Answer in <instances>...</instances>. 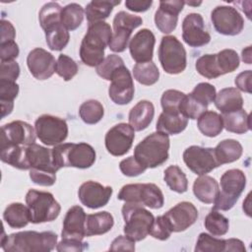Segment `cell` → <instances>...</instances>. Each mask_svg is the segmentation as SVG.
I'll use <instances>...</instances> for the list:
<instances>
[{
	"label": "cell",
	"instance_id": "obj_59",
	"mask_svg": "<svg viewBox=\"0 0 252 252\" xmlns=\"http://www.w3.org/2000/svg\"><path fill=\"white\" fill-rule=\"evenodd\" d=\"M251 78H252L251 70H246L237 75V77L234 80V84L238 90L250 94L251 93Z\"/></svg>",
	"mask_w": 252,
	"mask_h": 252
},
{
	"label": "cell",
	"instance_id": "obj_54",
	"mask_svg": "<svg viewBox=\"0 0 252 252\" xmlns=\"http://www.w3.org/2000/svg\"><path fill=\"white\" fill-rule=\"evenodd\" d=\"M19 94V85L14 81L0 80V103H14V99Z\"/></svg>",
	"mask_w": 252,
	"mask_h": 252
},
{
	"label": "cell",
	"instance_id": "obj_32",
	"mask_svg": "<svg viewBox=\"0 0 252 252\" xmlns=\"http://www.w3.org/2000/svg\"><path fill=\"white\" fill-rule=\"evenodd\" d=\"M3 219L12 228H22L31 222L30 210L22 203H12L6 207Z\"/></svg>",
	"mask_w": 252,
	"mask_h": 252
},
{
	"label": "cell",
	"instance_id": "obj_24",
	"mask_svg": "<svg viewBox=\"0 0 252 252\" xmlns=\"http://www.w3.org/2000/svg\"><path fill=\"white\" fill-rule=\"evenodd\" d=\"M26 158L30 169L36 168L51 170L54 172L58 171L53 162L52 149L50 150L34 143L27 147Z\"/></svg>",
	"mask_w": 252,
	"mask_h": 252
},
{
	"label": "cell",
	"instance_id": "obj_34",
	"mask_svg": "<svg viewBox=\"0 0 252 252\" xmlns=\"http://www.w3.org/2000/svg\"><path fill=\"white\" fill-rule=\"evenodd\" d=\"M197 119L198 129L207 137H217L223 129L221 115L215 111L206 110Z\"/></svg>",
	"mask_w": 252,
	"mask_h": 252
},
{
	"label": "cell",
	"instance_id": "obj_57",
	"mask_svg": "<svg viewBox=\"0 0 252 252\" xmlns=\"http://www.w3.org/2000/svg\"><path fill=\"white\" fill-rule=\"evenodd\" d=\"M19 53H20L19 46L14 40L0 43L1 61H12L19 56Z\"/></svg>",
	"mask_w": 252,
	"mask_h": 252
},
{
	"label": "cell",
	"instance_id": "obj_43",
	"mask_svg": "<svg viewBox=\"0 0 252 252\" xmlns=\"http://www.w3.org/2000/svg\"><path fill=\"white\" fill-rule=\"evenodd\" d=\"M197 72L208 79H216L221 76L216 54H204L199 57L195 64Z\"/></svg>",
	"mask_w": 252,
	"mask_h": 252
},
{
	"label": "cell",
	"instance_id": "obj_28",
	"mask_svg": "<svg viewBox=\"0 0 252 252\" xmlns=\"http://www.w3.org/2000/svg\"><path fill=\"white\" fill-rule=\"evenodd\" d=\"M114 224L113 217L108 212H99L87 215L85 233L86 236L100 235L108 232Z\"/></svg>",
	"mask_w": 252,
	"mask_h": 252
},
{
	"label": "cell",
	"instance_id": "obj_14",
	"mask_svg": "<svg viewBox=\"0 0 252 252\" xmlns=\"http://www.w3.org/2000/svg\"><path fill=\"white\" fill-rule=\"evenodd\" d=\"M110 81L111 84L108 88L109 98L119 105L129 103L134 97L135 88L131 73L125 65L114 71Z\"/></svg>",
	"mask_w": 252,
	"mask_h": 252
},
{
	"label": "cell",
	"instance_id": "obj_20",
	"mask_svg": "<svg viewBox=\"0 0 252 252\" xmlns=\"http://www.w3.org/2000/svg\"><path fill=\"white\" fill-rule=\"evenodd\" d=\"M112 191L110 186H103L96 181L89 180L80 186L78 197L84 206L90 209H98L108 203Z\"/></svg>",
	"mask_w": 252,
	"mask_h": 252
},
{
	"label": "cell",
	"instance_id": "obj_52",
	"mask_svg": "<svg viewBox=\"0 0 252 252\" xmlns=\"http://www.w3.org/2000/svg\"><path fill=\"white\" fill-rule=\"evenodd\" d=\"M119 168H120V171L124 175L130 176V177L138 176V175L144 173L147 169L143 164H141L134 158V156L133 157H128V158L122 159L119 163Z\"/></svg>",
	"mask_w": 252,
	"mask_h": 252
},
{
	"label": "cell",
	"instance_id": "obj_31",
	"mask_svg": "<svg viewBox=\"0 0 252 252\" xmlns=\"http://www.w3.org/2000/svg\"><path fill=\"white\" fill-rule=\"evenodd\" d=\"M221 118L223 128L228 132L244 134L251 129L250 114H248L244 109L224 113L221 115Z\"/></svg>",
	"mask_w": 252,
	"mask_h": 252
},
{
	"label": "cell",
	"instance_id": "obj_56",
	"mask_svg": "<svg viewBox=\"0 0 252 252\" xmlns=\"http://www.w3.org/2000/svg\"><path fill=\"white\" fill-rule=\"evenodd\" d=\"M88 249V243L82 242V240L73 239V238H62V240L56 245V250L59 252L62 251H84Z\"/></svg>",
	"mask_w": 252,
	"mask_h": 252
},
{
	"label": "cell",
	"instance_id": "obj_11",
	"mask_svg": "<svg viewBox=\"0 0 252 252\" xmlns=\"http://www.w3.org/2000/svg\"><path fill=\"white\" fill-rule=\"evenodd\" d=\"M143 20L139 16L127 12H118L113 19L112 37L109 42V48L113 52H123L129 42L132 31L141 26Z\"/></svg>",
	"mask_w": 252,
	"mask_h": 252
},
{
	"label": "cell",
	"instance_id": "obj_62",
	"mask_svg": "<svg viewBox=\"0 0 252 252\" xmlns=\"http://www.w3.org/2000/svg\"><path fill=\"white\" fill-rule=\"evenodd\" d=\"M224 251H239V252H245V246L244 243L236 238H229V239H225V248Z\"/></svg>",
	"mask_w": 252,
	"mask_h": 252
},
{
	"label": "cell",
	"instance_id": "obj_50",
	"mask_svg": "<svg viewBox=\"0 0 252 252\" xmlns=\"http://www.w3.org/2000/svg\"><path fill=\"white\" fill-rule=\"evenodd\" d=\"M189 94L197 101L208 107V105L215 100L217 92L216 88L213 85L204 82L199 83Z\"/></svg>",
	"mask_w": 252,
	"mask_h": 252
},
{
	"label": "cell",
	"instance_id": "obj_21",
	"mask_svg": "<svg viewBox=\"0 0 252 252\" xmlns=\"http://www.w3.org/2000/svg\"><path fill=\"white\" fill-rule=\"evenodd\" d=\"M185 3L181 0L160 1L159 7L155 13V24L159 32L170 33L177 26L178 14L182 11Z\"/></svg>",
	"mask_w": 252,
	"mask_h": 252
},
{
	"label": "cell",
	"instance_id": "obj_10",
	"mask_svg": "<svg viewBox=\"0 0 252 252\" xmlns=\"http://www.w3.org/2000/svg\"><path fill=\"white\" fill-rule=\"evenodd\" d=\"M36 137L46 146L62 144L68 136V125L65 119L43 114L34 122Z\"/></svg>",
	"mask_w": 252,
	"mask_h": 252
},
{
	"label": "cell",
	"instance_id": "obj_30",
	"mask_svg": "<svg viewBox=\"0 0 252 252\" xmlns=\"http://www.w3.org/2000/svg\"><path fill=\"white\" fill-rule=\"evenodd\" d=\"M217 161L220 165L237 160L243 152L241 144L233 139H225L220 142L214 149Z\"/></svg>",
	"mask_w": 252,
	"mask_h": 252
},
{
	"label": "cell",
	"instance_id": "obj_40",
	"mask_svg": "<svg viewBox=\"0 0 252 252\" xmlns=\"http://www.w3.org/2000/svg\"><path fill=\"white\" fill-rule=\"evenodd\" d=\"M166 185L176 193H184L188 189V180L185 173L177 165H169L163 174Z\"/></svg>",
	"mask_w": 252,
	"mask_h": 252
},
{
	"label": "cell",
	"instance_id": "obj_4",
	"mask_svg": "<svg viewBox=\"0 0 252 252\" xmlns=\"http://www.w3.org/2000/svg\"><path fill=\"white\" fill-rule=\"evenodd\" d=\"M168 150V135L157 131L147 136L135 147L134 158L146 168H155L167 160Z\"/></svg>",
	"mask_w": 252,
	"mask_h": 252
},
{
	"label": "cell",
	"instance_id": "obj_26",
	"mask_svg": "<svg viewBox=\"0 0 252 252\" xmlns=\"http://www.w3.org/2000/svg\"><path fill=\"white\" fill-rule=\"evenodd\" d=\"M216 107L222 113H229L242 109L243 98L236 88H224L220 90L215 97Z\"/></svg>",
	"mask_w": 252,
	"mask_h": 252
},
{
	"label": "cell",
	"instance_id": "obj_15",
	"mask_svg": "<svg viewBox=\"0 0 252 252\" xmlns=\"http://www.w3.org/2000/svg\"><path fill=\"white\" fill-rule=\"evenodd\" d=\"M35 129L25 121L16 120L1 128V148L8 146H31L35 142Z\"/></svg>",
	"mask_w": 252,
	"mask_h": 252
},
{
	"label": "cell",
	"instance_id": "obj_2",
	"mask_svg": "<svg viewBox=\"0 0 252 252\" xmlns=\"http://www.w3.org/2000/svg\"><path fill=\"white\" fill-rule=\"evenodd\" d=\"M112 37L110 26L103 22L89 24L87 33L80 46V58L90 67L98 66L104 59V49Z\"/></svg>",
	"mask_w": 252,
	"mask_h": 252
},
{
	"label": "cell",
	"instance_id": "obj_64",
	"mask_svg": "<svg viewBox=\"0 0 252 252\" xmlns=\"http://www.w3.org/2000/svg\"><path fill=\"white\" fill-rule=\"evenodd\" d=\"M184 3L189 6H199L202 4V2H185V1H184Z\"/></svg>",
	"mask_w": 252,
	"mask_h": 252
},
{
	"label": "cell",
	"instance_id": "obj_51",
	"mask_svg": "<svg viewBox=\"0 0 252 252\" xmlns=\"http://www.w3.org/2000/svg\"><path fill=\"white\" fill-rule=\"evenodd\" d=\"M172 230L163 216L157 217L150 228L149 234L158 240H166L169 238Z\"/></svg>",
	"mask_w": 252,
	"mask_h": 252
},
{
	"label": "cell",
	"instance_id": "obj_27",
	"mask_svg": "<svg viewBox=\"0 0 252 252\" xmlns=\"http://www.w3.org/2000/svg\"><path fill=\"white\" fill-rule=\"evenodd\" d=\"M220 191L219 183L209 175H200L193 183V193L196 198L205 204L214 203Z\"/></svg>",
	"mask_w": 252,
	"mask_h": 252
},
{
	"label": "cell",
	"instance_id": "obj_19",
	"mask_svg": "<svg viewBox=\"0 0 252 252\" xmlns=\"http://www.w3.org/2000/svg\"><path fill=\"white\" fill-rule=\"evenodd\" d=\"M54 56L43 48L36 47L30 51L27 57V65L31 74L37 80H46L56 71Z\"/></svg>",
	"mask_w": 252,
	"mask_h": 252
},
{
	"label": "cell",
	"instance_id": "obj_39",
	"mask_svg": "<svg viewBox=\"0 0 252 252\" xmlns=\"http://www.w3.org/2000/svg\"><path fill=\"white\" fill-rule=\"evenodd\" d=\"M44 32L46 44L51 50L60 51L65 48L69 42V31L62 24L45 31Z\"/></svg>",
	"mask_w": 252,
	"mask_h": 252
},
{
	"label": "cell",
	"instance_id": "obj_47",
	"mask_svg": "<svg viewBox=\"0 0 252 252\" xmlns=\"http://www.w3.org/2000/svg\"><path fill=\"white\" fill-rule=\"evenodd\" d=\"M185 94L177 90L165 91L160 98V104L163 112L167 113H180L179 106Z\"/></svg>",
	"mask_w": 252,
	"mask_h": 252
},
{
	"label": "cell",
	"instance_id": "obj_63",
	"mask_svg": "<svg viewBox=\"0 0 252 252\" xmlns=\"http://www.w3.org/2000/svg\"><path fill=\"white\" fill-rule=\"evenodd\" d=\"M242 61L246 64H251V46H247L241 52Z\"/></svg>",
	"mask_w": 252,
	"mask_h": 252
},
{
	"label": "cell",
	"instance_id": "obj_3",
	"mask_svg": "<svg viewBox=\"0 0 252 252\" xmlns=\"http://www.w3.org/2000/svg\"><path fill=\"white\" fill-rule=\"evenodd\" d=\"M53 162L57 170L62 167L89 168L95 161V151L87 143H63L52 149Z\"/></svg>",
	"mask_w": 252,
	"mask_h": 252
},
{
	"label": "cell",
	"instance_id": "obj_37",
	"mask_svg": "<svg viewBox=\"0 0 252 252\" xmlns=\"http://www.w3.org/2000/svg\"><path fill=\"white\" fill-rule=\"evenodd\" d=\"M133 76L138 83L145 86H152L158 81L159 71L153 61L137 63L133 67Z\"/></svg>",
	"mask_w": 252,
	"mask_h": 252
},
{
	"label": "cell",
	"instance_id": "obj_41",
	"mask_svg": "<svg viewBox=\"0 0 252 252\" xmlns=\"http://www.w3.org/2000/svg\"><path fill=\"white\" fill-rule=\"evenodd\" d=\"M204 225L212 235L221 236L228 231L229 221L227 218L219 213L217 210H212L206 216Z\"/></svg>",
	"mask_w": 252,
	"mask_h": 252
},
{
	"label": "cell",
	"instance_id": "obj_38",
	"mask_svg": "<svg viewBox=\"0 0 252 252\" xmlns=\"http://www.w3.org/2000/svg\"><path fill=\"white\" fill-rule=\"evenodd\" d=\"M84 9L77 3H70L62 8L61 23L68 31L78 29L84 20Z\"/></svg>",
	"mask_w": 252,
	"mask_h": 252
},
{
	"label": "cell",
	"instance_id": "obj_25",
	"mask_svg": "<svg viewBox=\"0 0 252 252\" xmlns=\"http://www.w3.org/2000/svg\"><path fill=\"white\" fill-rule=\"evenodd\" d=\"M154 115V104L149 100H140L129 112V125L134 129V131L145 130L151 124Z\"/></svg>",
	"mask_w": 252,
	"mask_h": 252
},
{
	"label": "cell",
	"instance_id": "obj_36",
	"mask_svg": "<svg viewBox=\"0 0 252 252\" xmlns=\"http://www.w3.org/2000/svg\"><path fill=\"white\" fill-rule=\"evenodd\" d=\"M61 6L56 2H48L42 6L38 14L39 24L45 32L61 23Z\"/></svg>",
	"mask_w": 252,
	"mask_h": 252
},
{
	"label": "cell",
	"instance_id": "obj_13",
	"mask_svg": "<svg viewBox=\"0 0 252 252\" xmlns=\"http://www.w3.org/2000/svg\"><path fill=\"white\" fill-rule=\"evenodd\" d=\"M183 160L187 167L198 175H205L220 166L213 148L190 146L183 152Z\"/></svg>",
	"mask_w": 252,
	"mask_h": 252
},
{
	"label": "cell",
	"instance_id": "obj_48",
	"mask_svg": "<svg viewBox=\"0 0 252 252\" xmlns=\"http://www.w3.org/2000/svg\"><path fill=\"white\" fill-rule=\"evenodd\" d=\"M123 65L124 61L120 56L116 54H109L101 61L98 66H96V73L102 79L110 81L114 71Z\"/></svg>",
	"mask_w": 252,
	"mask_h": 252
},
{
	"label": "cell",
	"instance_id": "obj_60",
	"mask_svg": "<svg viewBox=\"0 0 252 252\" xmlns=\"http://www.w3.org/2000/svg\"><path fill=\"white\" fill-rule=\"evenodd\" d=\"M1 26V40L0 43L7 42V41H13L16 37V31L14 26L11 24V22L2 19L0 22Z\"/></svg>",
	"mask_w": 252,
	"mask_h": 252
},
{
	"label": "cell",
	"instance_id": "obj_55",
	"mask_svg": "<svg viewBox=\"0 0 252 252\" xmlns=\"http://www.w3.org/2000/svg\"><path fill=\"white\" fill-rule=\"evenodd\" d=\"M19 75H20V66L15 60L1 61L0 80H8V81L16 82Z\"/></svg>",
	"mask_w": 252,
	"mask_h": 252
},
{
	"label": "cell",
	"instance_id": "obj_53",
	"mask_svg": "<svg viewBox=\"0 0 252 252\" xmlns=\"http://www.w3.org/2000/svg\"><path fill=\"white\" fill-rule=\"evenodd\" d=\"M30 178L34 184L40 186H51L56 181V172L45 169H30Z\"/></svg>",
	"mask_w": 252,
	"mask_h": 252
},
{
	"label": "cell",
	"instance_id": "obj_22",
	"mask_svg": "<svg viewBox=\"0 0 252 252\" xmlns=\"http://www.w3.org/2000/svg\"><path fill=\"white\" fill-rule=\"evenodd\" d=\"M156 37L152 31L148 29L140 30L129 42V51L132 59L137 63L152 61Z\"/></svg>",
	"mask_w": 252,
	"mask_h": 252
},
{
	"label": "cell",
	"instance_id": "obj_18",
	"mask_svg": "<svg viewBox=\"0 0 252 252\" xmlns=\"http://www.w3.org/2000/svg\"><path fill=\"white\" fill-rule=\"evenodd\" d=\"M172 232H180L189 228L198 219L197 208L190 202H180L162 215Z\"/></svg>",
	"mask_w": 252,
	"mask_h": 252
},
{
	"label": "cell",
	"instance_id": "obj_49",
	"mask_svg": "<svg viewBox=\"0 0 252 252\" xmlns=\"http://www.w3.org/2000/svg\"><path fill=\"white\" fill-rule=\"evenodd\" d=\"M58 76H60L64 81L72 80L78 73L77 63L68 55L60 54L56 63V71Z\"/></svg>",
	"mask_w": 252,
	"mask_h": 252
},
{
	"label": "cell",
	"instance_id": "obj_23",
	"mask_svg": "<svg viewBox=\"0 0 252 252\" xmlns=\"http://www.w3.org/2000/svg\"><path fill=\"white\" fill-rule=\"evenodd\" d=\"M87 215L80 206L71 207L64 218L61 231L62 238H73L82 240L85 236V224Z\"/></svg>",
	"mask_w": 252,
	"mask_h": 252
},
{
	"label": "cell",
	"instance_id": "obj_58",
	"mask_svg": "<svg viewBox=\"0 0 252 252\" xmlns=\"http://www.w3.org/2000/svg\"><path fill=\"white\" fill-rule=\"evenodd\" d=\"M109 250L112 251H134L135 250V241L127 235H119L112 242L109 247Z\"/></svg>",
	"mask_w": 252,
	"mask_h": 252
},
{
	"label": "cell",
	"instance_id": "obj_42",
	"mask_svg": "<svg viewBox=\"0 0 252 252\" xmlns=\"http://www.w3.org/2000/svg\"><path fill=\"white\" fill-rule=\"evenodd\" d=\"M104 114L102 104L95 99H89L83 102L79 108L81 119L87 124H95L101 120Z\"/></svg>",
	"mask_w": 252,
	"mask_h": 252
},
{
	"label": "cell",
	"instance_id": "obj_12",
	"mask_svg": "<svg viewBox=\"0 0 252 252\" xmlns=\"http://www.w3.org/2000/svg\"><path fill=\"white\" fill-rule=\"evenodd\" d=\"M215 30L223 35H237L244 28V20L240 13L231 6H217L211 13Z\"/></svg>",
	"mask_w": 252,
	"mask_h": 252
},
{
	"label": "cell",
	"instance_id": "obj_5",
	"mask_svg": "<svg viewBox=\"0 0 252 252\" xmlns=\"http://www.w3.org/2000/svg\"><path fill=\"white\" fill-rule=\"evenodd\" d=\"M121 212L125 222L123 227L125 235L134 241L145 239L155 220L153 214L142 205L135 203H125Z\"/></svg>",
	"mask_w": 252,
	"mask_h": 252
},
{
	"label": "cell",
	"instance_id": "obj_16",
	"mask_svg": "<svg viewBox=\"0 0 252 252\" xmlns=\"http://www.w3.org/2000/svg\"><path fill=\"white\" fill-rule=\"evenodd\" d=\"M134 138V129L129 124H116L105 134V148L107 152L114 157L123 156L131 149Z\"/></svg>",
	"mask_w": 252,
	"mask_h": 252
},
{
	"label": "cell",
	"instance_id": "obj_46",
	"mask_svg": "<svg viewBox=\"0 0 252 252\" xmlns=\"http://www.w3.org/2000/svg\"><path fill=\"white\" fill-rule=\"evenodd\" d=\"M207 108V106L197 101L190 94H185L180 103L179 112L187 119H197Z\"/></svg>",
	"mask_w": 252,
	"mask_h": 252
},
{
	"label": "cell",
	"instance_id": "obj_33",
	"mask_svg": "<svg viewBox=\"0 0 252 252\" xmlns=\"http://www.w3.org/2000/svg\"><path fill=\"white\" fill-rule=\"evenodd\" d=\"M120 4V1L112 0H99V1H91L85 10V14L89 24L103 22L111 14L113 8Z\"/></svg>",
	"mask_w": 252,
	"mask_h": 252
},
{
	"label": "cell",
	"instance_id": "obj_6",
	"mask_svg": "<svg viewBox=\"0 0 252 252\" xmlns=\"http://www.w3.org/2000/svg\"><path fill=\"white\" fill-rule=\"evenodd\" d=\"M246 186V176L240 169L226 170L220 177V190L214 201L213 210L228 211L237 202Z\"/></svg>",
	"mask_w": 252,
	"mask_h": 252
},
{
	"label": "cell",
	"instance_id": "obj_29",
	"mask_svg": "<svg viewBox=\"0 0 252 252\" xmlns=\"http://www.w3.org/2000/svg\"><path fill=\"white\" fill-rule=\"evenodd\" d=\"M188 124V119L181 113H167L161 112L158 122L157 131L166 135H176L185 130Z\"/></svg>",
	"mask_w": 252,
	"mask_h": 252
},
{
	"label": "cell",
	"instance_id": "obj_35",
	"mask_svg": "<svg viewBox=\"0 0 252 252\" xmlns=\"http://www.w3.org/2000/svg\"><path fill=\"white\" fill-rule=\"evenodd\" d=\"M26 150L27 147L25 146H8L1 148V160L18 169H30L26 158Z\"/></svg>",
	"mask_w": 252,
	"mask_h": 252
},
{
	"label": "cell",
	"instance_id": "obj_9",
	"mask_svg": "<svg viewBox=\"0 0 252 252\" xmlns=\"http://www.w3.org/2000/svg\"><path fill=\"white\" fill-rule=\"evenodd\" d=\"M158 60L164 72L176 75L183 72L187 65L186 50L173 35L161 37L158 47Z\"/></svg>",
	"mask_w": 252,
	"mask_h": 252
},
{
	"label": "cell",
	"instance_id": "obj_61",
	"mask_svg": "<svg viewBox=\"0 0 252 252\" xmlns=\"http://www.w3.org/2000/svg\"><path fill=\"white\" fill-rule=\"evenodd\" d=\"M152 0H126L125 6L133 12H146L152 6Z\"/></svg>",
	"mask_w": 252,
	"mask_h": 252
},
{
	"label": "cell",
	"instance_id": "obj_8",
	"mask_svg": "<svg viewBox=\"0 0 252 252\" xmlns=\"http://www.w3.org/2000/svg\"><path fill=\"white\" fill-rule=\"evenodd\" d=\"M118 200L135 203L150 209H160L164 198L161 190L154 183H136L124 185L117 195Z\"/></svg>",
	"mask_w": 252,
	"mask_h": 252
},
{
	"label": "cell",
	"instance_id": "obj_45",
	"mask_svg": "<svg viewBox=\"0 0 252 252\" xmlns=\"http://www.w3.org/2000/svg\"><path fill=\"white\" fill-rule=\"evenodd\" d=\"M225 248V239L214 237L208 233H200L196 246V252H222Z\"/></svg>",
	"mask_w": 252,
	"mask_h": 252
},
{
	"label": "cell",
	"instance_id": "obj_7",
	"mask_svg": "<svg viewBox=\"0 0 252 252\" xmlns=\"http://www.w3.org/2000/svg\"><path fill=\"white\" fill-rule=\"evenodd\" d=\"M26 203L31 214V222L52 221L60 214L61 207L49 192L31 189L26 195Z\"/></svg>",
	"mask_w": 252,
	"mask_h": 252
},
{
	"label": "cell",
	"instance_id": "obj_1",
	"mask_svg": "<svg viewBox=\"0 0 252 252\" xmlns=\"http://www.w3.org/2000/svg\"><path fill=\"white\" fill-rule=\"evenodd\" d=\"M57 245V234L52 231H20L1 238L5 252H49Z\"/></svg>",
	"mask_w": 252,
	"mask_h": 252
},
{
	"label": "cell",
	"instance_id": "obj_17",
	"mask_svg": "<svg viewBox=\"0 0 252 252\" xmlns=\"http://www.w3.org/2000/svg\"><path fill=\"white\" fill-rule=\"evenodd\" d=\"M182 38L191 47H201L211 40L203 17L198 13L188 14L182 22Z\"/></svg>",
	"mask_w": 252,
	"mask_h": 252
},
{
	"label": "cell",
	"instance_id": "obj_44",
	"mask_svg": "<svg viewBox=\"0 0 252 252\" xmlns=\"http://www.w3.org/2000/svg\"><path fill=\"white\" fill-rule=\"evenodd\" d=\"M221 75L235 71L239 66V57L233 49H222L216 54Z\"/></svg>",
	"mask_w": 252,
	"mask_h": 252
}]
</instances>
